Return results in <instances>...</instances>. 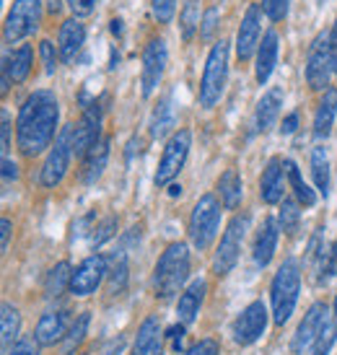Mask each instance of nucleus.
Segmentation results:
<instances>
[{"mask_svg": "<svg viewBox=\"0 0 337 355\" xmlns=\"http://www.w3.org/2000/svg\"><path fill=\"white\" fill-rule=\"evenodd\" d=\"M60 101L55 91L37 89L24 99L16 117V146L24 158H37L60 135Z\"/></svg>", "mask_w": 337, "mask_h": 355, "instance_id": "1", "label": "nucleus"}, {"mask_svg": "<svg viewBox=\"0 0 337 355\" xmlns=\"http://www.w3.org/2000/svg\"><path fill=\"white\" fill-rule=\"evenodd\" d=\"M189 277V247L182 241H174L164 249L159 262L153 267L150 288L159 301H171Z\"/></svg>", "mask_w": 337, "mask_h": 355, "instance_id": "2", "label": "nucleus"}, {"mask_svg": "<svg viewBox=\"0 0 337 355\" xmlns=\"http://www.w3.org/2000/svg\"><path fill=\"white\" fill-rule=\"evenodd\" d=\"M301 293V265L296 259H283L278 272L270 283V301H273V322L283 327L293 316Z\"/></svg>", "mask_w": 337, "mask_h": 355, "instance_id": "3", "label": "nucleus"}, {"mask_svg": "<svg viewBox=\"0 0 337 355\" xmlns=\"http://www.w3.org/2000/svg\"><path fill=\"white\" fill-rule=\"evenodd\" d=\"M228 55H231V42H213L208 58H205V68H202V78H200L198 91V99L202 109H213L223 99V91H226L228 83Z\"/></svg>", "mask_w": 337, "mask_h": 355, "instance_id": "4", "label": "nucleus"}, {"mask_svg": "<svg viewBox=\"0 0 337 355\" xmlns=\"http://www.w3.org/2000/svg\"><path fill=\"white\" fill-rule=\"evenodd\" d=\"M221 216H223V205H221V200L216 195H202L195 202L192 213H189L187 234L192 247L198 252L210 249V244L216 241L221 231Z\"/></svg>", "mask_w": 337, "mask_h": 355, "instance_id": "5", "label": "nucleus"}, {"mask_svg": "<svg viewBox=\"0 0 337 355\" xmlns=\"http://www.w3.org/2000/svg\"><path fill=\"white\" fill-rule=\"evenodd\" d=\"M44 19V0H13L3 21V42L19 44L40 29Z\"/></svg>", "mask_w": 337, "mask_h": 355, "instance_id": "6", "label": "nucleus"}, {"mask_svg": "<svg viewBox=\"0 0 337 355\" xmlns=\"http://www.w3.org/2000/svg\"><path fill=\"white\" fill-rule=\"evenodd\" d=\"M249 223H252L249 213H236V216L228 220L226 231H223V236H221L218 249H216V254H213V275L226 277L228 272L236 267L239 252H241V244H244V239H247Z\"/></svg>", "mask_w": 337, "mask_h": 355, "instance_id": "7", "label": "nucleus"}, {"mask_svg": "<svg viewBox=\"0 0 337 355\" xmlns=\"http://www.w3.org/2000/svg\"><path fill=\"white\" fill-rule=\"evenodd\" d=\"M189 148H192V132H189L187 128L174 130L171 138L166 140V146H164L159 168H156V174H153V184H156V187H168V184L179 177V171L187 164Z\"/></svg>", "mask_w": 337, "mask_h": 355, "instance_id": "8", "label": "nucleus"}, {"mask_svg": "<svg viewBox=\"0 0 337 355\" xmlns=\"http://www.w3.org/2000/svg\"><path fill=\"white\" fill-rule=\"evenodd\" d=\"M70 158H73V125L60 128L58 140L52 143V148L47 150V158L40 168V182L44 189L60 187V182L65 179L70 168Z\"/></svg>", "mask_w": 337, "mask_h": 355, "instance_id": "9", "label": "nucleus"}, {"mask_svg": "<svg viewBox=\"0 0 337 355\" xmlns=\"http://www.w3.org/2000/svg\"><path fill=\"white\" fill-rule=\"evenodd\" d=\"M101 122H104V107L99 99H94L86 109H80V119L73 125V156L86 158L104 140Z\"/></svg>", "mask_w": 337, "mask_h": 355, "instance_id": "10", "label": "nucleus"}, {"mask_svg": "<svg viewBox=\"0 0 337 355\" xmlns=\"http://www.w3.org/2000/svg\"><path fill=\"white\" fill-rule=\"evenodd\" d=\"M332 50H329V31H317L306 52V83L311 91H327L332 76Z\"/></svg>", "mask_w": 337, "mask_h": 355, "instance_id": "11", "label": "nucleus"}, {"mask_svg": "<svg viewBox=\"0 0 337 355\" xmlns=\"http://www.w3.org/2000/svg\"><path fill=\"white\" fill-rule=\"evenodd\" d=\"M168 62V47L161 37L148 40L146 50H143V68H140V94L143 99H150L159 91L164 73H166Z\"/></svg>", "mask_w": 337, "mask_h": 355, "instance_id": "12", "label": "nucleus"}, {"mask_svg": "<svg viewBox=\"0 0 337 355\" xmlns=\"http://www.w3.org/2000/svg\"><path fill=\"white\" fill-rule=\"evenodd\" d=\"M262 19H265L262 6H259V3H249L247 10H244V16H241V24H239V29H236V42H234L239 62H247L252 55H257L259 42L265 37V34H262Z\"/></svg>", "mask_w": 337, "mask_h": 355, "instance_id": "13", "label": "nucleus"}, {"mask_svg": "<svg viewBox=\"0 0 337 355\" xmlns=\"http://www.w3.org/2000/svg\"><path fill=\"white\" fill-rule=\"evenodd\" d=\"M268 322H270L268 306L262 304V301H252V304H249L247 309H244V311L234 319V324H231L234 343H236V345H241V347L257 343L259 337L265 335Z\"/></svg>", "mask_w": 337, "mask_h": 355, "instance_id": "14", "label": "nucleus"}, {"mask_svg": "<svg viewBox=\"0 0 337 355\" xmlns=\"http://www.w3.org/2000/svg\"><path fill=\"white\" fill-rule=\"evenodd\" d=\"M110 275V259L101 254H91L73 270V280H70V293L78 298H86L96 293V288L104 283V277Z\"/></svg>", "mask_w": 337, "mask_h": 355, "instance_id": "15", "label": "nucleus"}, {"mask_svg": "<svg viewBox=\"0 0 337 355\" xmlns=\"http://www.w3.org/2000/svg\"><path fill=\"white\" fill-rule=\"evenodd\" d=\"M327 314H329V306L325 304V301H317V304L309 306V311L304 314L301 324L296 327V335L291 340V350H293V353L304 355L306 350L314 347L319 332H322V327H325Z\"/></svg>", "mask_w": 337, "mask_h": 355, "instance_id": "16", "label": "nucleus"}, {"mask_svg": "<svg viewBox=\"0 0 337 355\" xmlns=\"http://www.w3.org/2000/svg\"><path fill=\"white\" fill-rule=\"evenodd\" d=\"M286 161L273 156L262 171V179H259V198L265 205H280L286 200L283 198L286 195Z\"/></svg>", "mask_w": 337, "mask_h": 355, "instance_id": "17", "label": "nucleus"}, {"mask_svg": "<svg viewBox=\"0 0 337 355\" xmlns=\"http://www.w3.org/2000/svg\"><path fill=\"white\" fill-rule=\"evenodd\" d=\"M278 55H280V34L278 29H268L262 42H259L257 55H254V78H257L259 86H265L270 80V76L275 73Z\"/></svg>", "mask_w": 337, "mask_h": 355, "instance_id": "18", "label": "nucleus"}, {"mask_svg": "<svg viewBox=\"0 0 337 355\" xmlns=\"http://www.w3.org/2000/svg\"><path fill=\"white\" fill-rule=\"evenodd\" d=\"M83 44H86V26H83V21L76 19V16H70L60 24L58 29V50H60V60L70 65L73 60L78 58V52L83 50Z\"/></svg>", "mask_w": 337, "mask_h": 355, "instance_id": "19", "label": "nucleus"}, {"mask_svg": "<svg viewBox=\"0 0 337 355\" xmlns=\"http://www.w3.org/2000/svg\"><path fill=\"white\" fill-rule=\"evenodd\" d=\"M70 324H73V322H70L68 311H62V309H58V311H44L42 319L37 322L34 337H37V343H40L42 347H52L55 343H62V340H65Z\"/></svg>", "mask_w": 337, "mask_h": 355, "instance_id": "20", "label": "nucleus"}, {"mask_svg": "<svg viewBox=\"0 0 337 355\" xmlns=\"http://www.w3.org/2000/svg\"><path fill=\"white\" fill-rule=\"evenodd\" d=\"M278 239H280V226L278 218L268 216L259 226L257 236H254V247H252V259L257 267H268L275 257V249H278Z\"/></svg>", "mask_w": 337, "mask_h": 355, "instance_id": "21", "label": "nucleus"}, {"mask_svg": "<svg viewBox=\"0 0 337 355\" xmlns=\"http://www.w3.org/2000/svg\"><path fill=\"white\" fill-rule=\"evenodd\" d=\"M132 353L135 355H164V327H161V319L156 314L146 316L143 324L138 327Z\"/></svg>", "mask_w": 337, "mask_h": 355, "instance_id": "22", "label": "nucleus"}, {"mask_svg": "<svg viewBox=\"0 0 337 355\" xmlns=\"http://www.w3.org/2000/svg\"><path fill=\"white\" fill-rule=\"evenodd\" d=\"M205 293H208V283L205 280H192L187 286V291L179 296V304H177V319L179 324L189 327L200 314V306L205 301Z\"/></svg>", "mask_w": 337, "mask_h": 355, "instance_id": "23", "label": "nucleus"}, {"mask_svg": "<svg viewBox=\"0 0 337 355\" xmlns=\"http://www.w3.org/2000/svg\"><path fill=\"white\" fill-rule=\"evenodd\" d=\"M335 117H337V89L329 86L327 91H322V99H319L317 112H314V130H311L314 138L317 140L329 138L332 125H335Z\"/></svg>", "mask_w": 337, "mask_h": 355, "instance_id": "24", "label": "nucleus"}, {"mask_svg": "<svg viewBox=\"0 0 337 355\" xmlns=\"http://www.w3.org/2000/svg\"><path fill=\"white\" fill-rule=\"evenodd\" d=\"M34 68V50L31 44H19L16 50H10L3 60V73L8 76L13 83H24L31 76Z\"/></svg>", "mask_w": 337, "mask_h": 355, "instance_id": "25", "label": "nucleus"}, {"mask_svg": "<svg viewBox=\"0 0 337 355\" xmlns=\"http://www.w3.org/2000/svg\"><path fill=\"white\" fill-rule=\"evenodd\" d=\"M283 89H270L262 99L257 101V112H254V130L257 132H268L273 125H275V119L280 117V107H283Z\"/></svg>", "mask_w": 337, "mask_h": 355, "instance_id": "26", "label": "nucleus"}, {"mask_svg": "<svg viewBox=\"0 0 337 355\" xmlns=\"http://www.w3.org/2000/svg\"><path fill=\"white\" fill-rule=\"evenodd\" d=\"M216 192H218L221 205L226 210H236L244 200V182L239 177L236 168H226L218 177V184H216Z\"/></svg>", "mask_w": 337, "mask_h": 355, "instance_id": "27", "label": "nucleus"}, {"mask_svg": "<svg viewBox=\"0 0 337 355\" xmlns=\"http://www.w3.org/2000/svg\"><path fill=\"white\" fill-rule=\"evenodd\" d=\"M174 119H177V112H174V101H171V96H164V99H159V104L153 107V112H150L148 135L153 140L164 138L168 130L174 128Z\"/></svg>", "mask_w": 337, "mask_h": 355, "instance_id": "28", "label": "nucleus"}, {"mask_svg": "<svg viewBox=\"0 0 337 355\" xmlns=\"http://www.w3.org/2000/svg\"><path fill=\"white\" fill-rule=\"evenodd\" d=\"M107 164H110V138L101 140L99 146L83 158V182L86 184H96L104 177Z\"/></svg>", "mask_w": 337, "mask_h": 355, "instance_id": "29", "label": "nucleus"}, {"mask_svg": "<svg viewBox=\"0 0 337 355\" xmlns=\"http://www.w3.org/2000/svg\"><path fill=\"white\" fill-rule=\"evenodd\" d=\"M202 0H184V6L179 10V34L184 42H192L195 34H200V24H202Z\"/></svg>", "mask_w": 337, "mask_h": 355, "instance_id": "30", "label": "nucleus"}, {"mask_svg": "<svg viewBox=\"0 0 337 355\" xmlns=\"http://www.w3.org/2000/svg\"><path fill=\"white\" fill-rule=\"evenodd\" d=\"M70 280H73V267L68 262H58L47 272V277H44V296L47 298L62 296L65 291H70Z\"/></svg>", "mask_w": 337, "mask_h": 355, "instance_id": "31", "label": "nucleus"}, {"mask_svg": "<svg viewBox=\"0 0 337 355\" xmlns=\"http://www.w3.org/2000/svg\"><path fill=\"white\" fill-rule=\"evenodd\" d=\"M286 174H288V184H291V189H293V195H296L298 202H301L304 207L317 205V192L304 182L301 171H298V166H296V161L286 158Z\"/></svg>", "mask_w": 337, "mask_h": 355, "instance_id": "32", "label": "nucleus"}, {"mask_svg": "<svg viewBox=\"0 0 337 355\" xmlns=\"http://www.w3.org/2000/svg\"><path fill=\"white\" fill-rule=\"evenodd\" d=\"M89 324H91V311H80L76 319H73V324H70L68 335L62 340V347H60V353L62 355H73L76 350L80 347V343L86 340L89 335Z\"/></svg>", "mask_w": 337, "mask_h": 355, "instance_id": "33", "label": "nucleus"}, {"mask_svg": "<svg viewBox=\"0 0 337 355\" xmlns=\"http://www.w3.org/2000/svg\"><path fill=\"white\" fill-rule=\"evenodd\" d=\"M19 332H21V314H19V309L13 304H6L0 306V335H3V347L8 350L10 343L13 340H19Z\"/></svg>", "mask_w": 337, "mask_h": 355, "instance_id": "34", "label": "nucleus"}, {"mask_svg": "<svg viewBox=\"0 0 337 355\" xmlns=\"http://www.w3.org/2000/svg\"><path fill=\"white\" fill-rule=\"evenodd\" d=\"M110 293L119 296L128 288V252L119 249L110 257Z\"/></svg>", "mask_w": 337, "mask_h": 355, "instance_id": "35", "label": "nucleus"}, {"mask_svg": "<svg viewBox=\"0 0 337 355\" xmlns=\"http://www.w3.org/2000/svg\"><path fill=\"white\" fill-rule=\"evenodd\" d=\"M311 177H314V184L317 189L327 198L329 192V156L322 146H314L311 148Z\"/></svg>", "mask_w": 337, "mask_h": 355, "instance_id": "36", "label": "nucleus"}, {"mask_svg": "<svg viewBox=\"0 0 337 355\" xmlns=\"http://www.w3.org/2000/svg\"><path fill=\"white\" fill-rule=\"evenodd\" d=\"M335 340H337V322H335V314L329 311L327 319H325V327H322V332L317 337V343L311 347V355H329Z\"/></svg>", "mask_w": 337, "mask_h": 355, "instance_id": "37", "label": "nucleus"}, {"mask_svg": "<svg viewBox=\"0 0 337 355\" xmlns=\"http://www.w3.org/2000/svg\"><path fill=\"white\" fill-rule=\"evenodd\" d=\"M298 220H301V207H298V202H293V200H283L280 202V213H278V226L280 231H286V234H293L298 228Z\"/></svg>", "mask_w": 337, "mask_h": 355, "instance_id": "38", "label": "nucleus"}, {"mask_svg": "<svg viewBox=\"0 0 337 355\" xmlns=\"http://www.w3.org/2000/svg\"><path fill=\"white\" fill-rule=\"evenodd\" d=\"M117 226H119V218L117 216H107L99 223V226L94 228V234H91V244H94V247H101V244H107L110 239L117 236Z\"/></svg>", "mask_w": 337, "mask_h": 355, "instance_id": "39", "label": "nucleus"}, {"mask_svg": "<svg viewBox=\"0 0 337 355\" xmlns=\"http://www.w3.org/2000/svg\"><path fill=\"white\" fill-rule=\"evenodd\" d=\"M40 58H42V65H44V73H47V76H55V70H58V65H60L58 44L50 40H42L40 42Z\"/></svg>", "mask_w": 337, "mask_h": 355, "instance_id": "40", "label": "nucleus"}, {"mask_svg": "<svg viewBox=\"0 0 337 355\" xmlns=\"http://www.w3.org/2000/svg\"><path fill=\"white\" fill-rule=\"evenodd\" d=\"M218 19H221V8L218 6H210V8H205V13H202V24H200V40L210 42L213 37H216V31H218Z\"/></svg>", "mask_w": 337, "mask_h": 355, "instance_id": "41", "label": "nucleus"}, {"mask_svg": "<svg viewBox=\"0 0 337 355\" xmlns=\"http://www.w3.org/2000/svg\"><path fill=\"white\" fill-rule=\"evenodd\" d=\"M259 6L265 10V19H270L273 24H280V21H286L291 0H259Z\"/></svg>", "mask_w": 337, "mask_h": 355, "instance_id": "42", "label": "nucleus"}, {"mask_svg": "<svg viewBox=\"0 0 337 355\" xmlns=\"http://www.w3.org/2000/svg\"><path fill=\"white\" fill-rule=\"evenodd\" d=\"M150 13L159 24H168L177 13V0H150Z\"/></svg>", "mask_w": 337, "mask_h": 355, "instance_id": "43", "label": "nucleus"}, {"mask_svg": "<svg viewBox=\"0 0 337 355\" xmlns=\"http://www.w3.org/2000/svg\"><path fill=\"white\" fill-rule=\"evenodd\" d=\"M40 343H37V337H19L13 347L8 350V355H40Z\"/></svg>", "mask_w": 337, "mask_h": 355, "instance_id": "44", "label": "nucleus"}, {"mask_svg": "<svg viewBox=\"0 0 337 355\" xmlns=\"http://www.w3.org/2000/svg\"><path fill=\"white\" fill-rule=\"evenodd\" d=\"M221 353V345L213 340V337H205V340H200L195 343L192 347H187L182 355H218Z\"/></svg>", "mask_w": 337, "mask_h": 355, "instance_id": "45", "label": "nucleus"}, {"mask_svg": "<svg viewBox=\"0 0 337 355\" xmlns=\"http://www.w3.org/2000/svg\"><path fill=\"white\" fill-rule=\"evenodd\" d=\"M96 3H99V0H65V6H68L70 13H73L76 19H86V16H91L94 8H96Z\"/></svg>", "mask_w": 337, "mask_h": 355, "instance_id": "46", "label": "nucleus"}, {"mask_svg": "<svg viewBox=\"0 0 337 355\" xmlns=\"http://www.w3.org/2000/svg\"><path fill=\"white\" fill-rule=\"evenodd\" d=\"M0 135H3V158H10V114L3 109V125H0Z\"/></svg>", "mask_w": 337, "mask_h": 355, "instance_id": "47", "label": "nucleus"}, {"mask_svg": "<svg viewBox=\"0 0 337 355\" xmlns=\"http://www.w3.org/2000/svg\"><path fill=\"white\" fill-rule=\"evenodd\" d=\"M10 179H13V182L19 179V164H16V161H10V158H3V182L8 184Z\"/></svg>", "mask_w": 337, "mask_h": 355, "instance_id": "48", "label": "nucleus"}, {"mask_svg": "<svg viewBox=\"0 0 337 355\" xmlns=\"http://www.w3.org/2000/svg\"><path fill=\"white\" fill-rule=\"evenodd\" d=\"M325 272H327L329 277H337V239L332 241V247H329L327 262H325Z\"/></svg>", "mask_w": 337, "mask_h": 355, "instance_id": "49", "label": "nucleus"}, {"mask_svg": "<svg viewBox=\"0 0 337 355\" xmlns=\"http://www.w3.org/2000/svg\"><path fill=\"white\" fill-rule=\"evenodd\" d=\"M296 130H298V114H296V112H291V114H286V117H283L280 132H283V135H293Z\"/></svg>", "mask_w": 337, "mask_h": 355, "instance_id": "50", "label": "nucleus"}, {"mask_svg": "<svg viewBox=\"0 0 337 355\" xmlns=\"http://www.w3.org/2000/svg\"><path fill=\"white\" fill-rule=\"evenodd\" d=\"M184 329H187L184 324H177V327H171L166 335L168 340H174V350H177L179 355H182V337H184Z\"/></svg>", "mask_w": 337, "mask_h": 355, "instance_id": "51", "label": "nucleus"}, {"mask_svg": "<svg viewBox=\"0 0 337 355\" xmlns=\"http://www.w3.org/2000/svg\"><path fill=\"white\" fill-rule=\"evenodd\" d=\"M329 50H332V70H335V76H337V16H335L332 29H329Z\"/></svg>", "mask_w": 337, "mask_h": 355, "instance_id": "52", "label": "nucleus"}, {"mask_svg": "<svg viewBox=\"0 0 337 355\" xmlns=\"http://www.w3.org/2000/svg\"><path fill=\"white\" fill-rule=\"evenodd\" d=\"M140 150H143V140L138 138V135H132V138L128 140V150H125V161H132V156H135V153H140Z\"/></svg>", "mask_w": 337, "mask_h": 355, "instance_id": "53", "label": "nucleus"}, {"mask_svg": "<svg viewBox=\"0 0 337 355\" xmlns=\"http://www.w3.org/2000/svg\"><path fill=\"white\" fill-rule=\"evenodd\" d=\"M0 236H3V252H8V244H10V234H13V223H10V218H3V223H0Z\"/></svg>", "mask_w": 337, "mask_h": 355, "instance_id": "54", "label": "nucleus"}, {"mask_svg": "<svg viewBox=\"0 0 337 355\" xmlns=\"http://www.w3.org/2000/svg\"><path fill=\"white\" fill-rule=\"evenodd\" d=\"M110 31H112V37H122V34H125V21L122 19H112L110 21Z\"/></svg>", "mask_w": 337, "mask_h": 355, "instance_id": "55", "label": "nucleus"}, {"mask_svg": "<svg viewBox=\"0 0 337 355\" xmlns=\"http://www.w3.org/2000/svg\"><path fill=\"white\" fill-rule=\"evenodd\" d=\"M62 6H65V0H47V10H50L52 16H55V13H60V8H62Z\"/></svg>", "mask_w": 337, "mask_h": 355, "instance_id": "56", "label": "nucleus"}, {"mask_svg": "<svg viewBox=\"0 0 337 355\" xmlns=\"http://www.w3.org/2000/svg\"><path fill=\"white\" fill-rule=\"evenodd\" d=\"M119 65V52L117 47H112V58H110V70H114Z\"/></svg>", "mask_w": 337, "mask_h": 355, "instance_id": "57", "label": "nucleus"}, {"mask_svg": "<svg viewBox=\"0 0 337 355\" xmlns=\"http://www.w3.org/2000/svg\"><path fill=\"white\" fill-rule=\"evenodd\" d=\"M179 195H182V184H174V182H171V184H168V198H179Z\"/></svg>", "mask_w": 337, "mask_h": 355, "instance_id": "58", "label": "nucleus"}, {"mask_svg": "<svg viewBox=\"0 0 337 355\" xmlns=\"http://www.w3.org/2000/svg\"><path fill=\"white\" fill-rule=\"evenodd\" d=\"M335 316H337V296H335Z\"/></svg>", "mask_w": 337, "mask_h": 355, "instance_id": "59", "label": "nucleus"}, {"mask_svg": "<svg viewBox=\"0 0 337 355\" xmlns=\"http://www.w3.org/2000/svg\"><path fill=\"white\" fill-rule=\"evenodd\" d=\"M319 3H322V6H325V3H327V0H319Z\"/></svg>", "mask_w": 337, "mask_h": 355, "instance_id": "60", "label": "nucleus"}]
</instances>
